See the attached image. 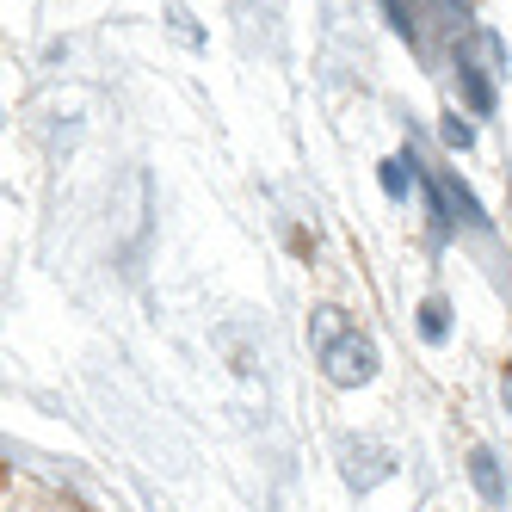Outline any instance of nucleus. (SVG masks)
I'll use <instances>...</instances> for the list:
<instances>
[{
  "mask_svg": "<svg viewBox=\"0 0 512 512\" xmlns=\"http://www.w3.org/2000/svg\"><path fill=\"white\" fill-rule=\"evenodd\" d=\"M321 371H327V383H340V389L371 383V377H377V346H371V334H346V340H334V346L321 352Z\"/></svg>",
  "mask_w": 512,
  "mask_h": 512,
  "instance_id": "f257e3e1",
  "label": "nucleus"
},
{
  "mask_svg": "<svg viewBox=\"0 0 512 512\" xmlns=\"http://www.w3.org/2000/svg\"><path fill=\"white\" fill-rule=\"evenodd\" d=\"M469 482H475V494H482L488 506H506V469H500L494 451H469Z\"/></svg>",
  "mask_w": 512,
  "mask_h": 512,
  "instance_id": "f03ea898",
  "label": "nucleus"
},
{
  "mask_svg": "<svg viewBox=\"0 0 512 512\" xmlns=\"http://www.w3.org/2000/svg\"><path fill=\"white\" fill-rule=\"evenodd\" d=\"M389 475V457L383 451H371V445H346V482L352 488H377Z\"/></svg>",
  "mask_w": 512,
  "mask_h": 512,
  "instance_id": "7ed1b4c3",
  "label": "nucleus"
},
{
  "mask_svg": "<svg viewBox=\"0 0 512 512\" xmlns=\"http://www.w3.org/2000/svg\"><path fill=\"white\" fill-rule=\"evenodd\" d=\"M438 186H445V204L457 210V223H469V229H488V216H482V204L469 198V186H463L457 173H445V179H438Z\"/></svg>",
  "mask_w": 512,
  "mask_h": 512,
  "instance_id": "20e7f679",
  "label": "nucleus"
},
{
  "mask_svg": "<svg viewBox=\"0 0 512 512\" xmlns=\"http://www.w3.org/2000/svg\"><path fill=\"white\" fill-rule=\"evenodd\" d=\"M346 334H352V327H346L340 309H315V315H309V340H315V352H327V346L346 340Z\"/></svg>",
  "mask_w": 512,
  "mask_h": 512,
  "instance_id": "39448f33",
  "label": "nucleus"
},
{
  "mask_svg": "<svg viewBox=\"0 0 512 512\" xmlns=\"http://www.w3.org/2000/svg\"><path fill=\"white\" fill-rule=\"evenodd\" d=\"M414 179H420V161H414V155H408V161H401V155L383 161V192H389V198H408Z\"/></svg>",
  "mask_w": 512,
  "mask_h": 512,
  "instance_id": "423d86ee",
  "label": "nucleus"
},
{
  "mask_svg": "<svg viewBox=\"0 0 512 512\" xmlns=\"http://www.w3.org/2000/svg\"><path fill=\"white\" fill-rule=\"evenodd\" d=\"M420 334H426L432 346H438V340H445V334H451V309H445V303H438V297H426V303H420Z\"/></svg>",
  "mask_w": 512,
  "mask_h": 512,
  "instance_id": "0eeeda50",
  "label": "nucleus"
},
{
  "mask_svg": "<svg viewBox=\"0 0 512 512\" xmlns=\"http://www.w3.org/2000/svg\"><path fill=\"white\" fill-rule=\"evenodd\" d=\"M469 136H475V130H469V124L451 112V118H445V142H451V149H469Z\"/></svg>",
  "mask_w": 512,
  "mask_h": 512,
  "instance_id": "6e6552de",
  "label": "nucleus"
},
{
  "mask_svg": "<svg viewBox=\"0 0 512 512\" xmlns=\"http://www.w3.org/2000/svg\"><path fill=\"white\" fill-rule=\"evenodd\" d=\"M500 395H506V408H512V371H500Z\"/></svg>",
  "mask_w": 512,
  "mask_h": 512,
  "instance_id": "1a4fd4ad",
  "label": "nucleus"
}]
</instances>
